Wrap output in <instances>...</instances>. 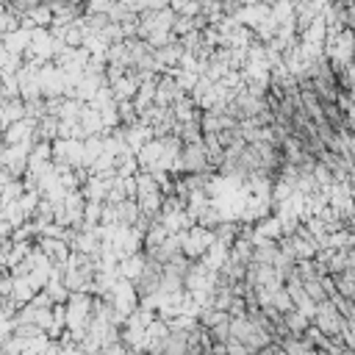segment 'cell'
<instances>
[{
	"instance_id": "cell-1",
	"label": "cell",
	"mask_w": 355,
	"mask_h": 355,
	"mask_svg": "<svg viewBox=\"0 0 355 355\" xmlns=\"http://www.w3.org/2000/svg\"><path fill=\"white\" fill-rule=\"evenodd\" d=\"M313 322L319 327V333H324L327 338H341L344 330H347V319L338 313V308L327 300L322 305H316V313H313Z\"/></svg>"
}]
</instances>
